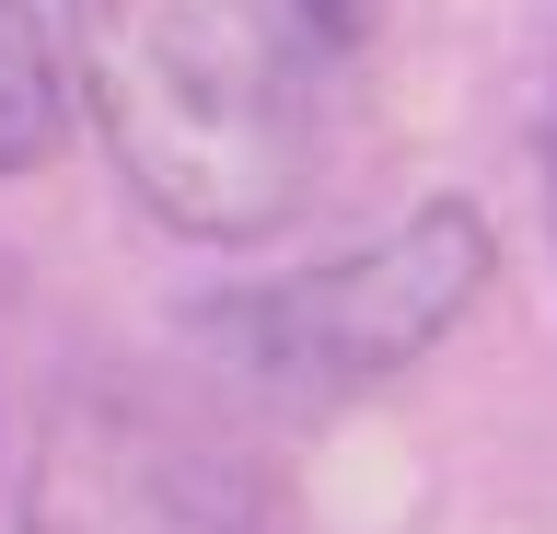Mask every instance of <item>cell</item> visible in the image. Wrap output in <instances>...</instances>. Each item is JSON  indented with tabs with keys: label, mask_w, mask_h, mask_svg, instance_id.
I'll use <instances>...</instances> for the list:
<instances>
[{
	"label": "cell",
	"mask_w": 557,
	"mask_h": 534,
	"mask_svg": "<svg viewBox=\"0 0 557 534\" xmlns=\"http://www.w3.org/2000/svg\"><path fill=\"white\" fill-rule=\"evenodd\" d=\"M487 268H499L487 210L476 198H430L395 233H372L360 256H325V268H290V280L198 302L186 337H198V360L233 395H268V407L313 419V407H337V395L430 360L453 325L476 314Z\"/></svg>",
	"instance_id": "obj_2"
},
{
	"label": "cell",
	"mask_w": 557,
	"mask_h": 534,
	"mask_svg": "<svg viewBox=\"0 0 557 534\" xmlns=\"http://www.w3.org/2000/svg\"><path fill=\"white\" fill-rule=\"evenodd\" d=\"M546 210H557V128H546Z\"/></svg>",
	"instance_id": "obj_6"
},
{
	"label": "cell",
	"mask_w": 557,
	"mask_h": 534,
	"mask_svg": "<svg viewBox=\"0 0 557 534\" xmlns=\"http://www.w3.org/2000/svg\"><path fill=\"white\" fill-rule=\"evenodd\" d=\"M290 24H302V47H360L383 24V0H290Z\"/></svg>",
	"instance_id": "obj_5"
},
{
	"label": "cell",
	"mask_w": 557,
	"mask_h": 534,
	"mask_svg": "<svg viewBox=\"0 0 557 534\" xmlns=\"http://www.w3.org/2000/svg\"><path fill=\"white\" fill-rule=\"evenodd\" d=\"M82 105L116 175L198 245H256L313 198V47L290 0H70Z\"/></svg>",
	"instance_id": "obj_1"
},
{
	"label": "cell",
	"mask_w": 557,
	"mask_h": 534,
	"mask_svg": "<svg viewBox=\"0 0 557 534\" xmlns=\"http://www.w3.org/2000/svg\"><path fill=\"white\" fill-rule=\"evenodd\" d=\"M70 140V59L35 0H0V175H35Z\"/></svg>",
	"instance_id": "obj_4"
},
{
	"label": "cell",
	"mask_w": 557,
	"mask_h": 534,
	"mask_svg": "<svg viewBox=\"0 0 557 534\" xmlns=\"http://www.w3.org/2000/svg\"><path fill=\"white\" fill-rule=\"evenodd\" d=\"M12 534H278V488L233 419L116 372L47 407Z\"/></svg>",
	"instance_id": "obj_3"
}]
</instances>
